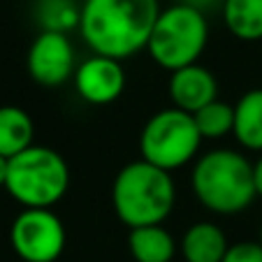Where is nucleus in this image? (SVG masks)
<instances>
[{"label":"nucleus","mask_w":262,"mask_h":262,"mask_svg":"<svg viewBox=\"0 0 262 262\" xmlns=\"http://www.w3.org/2000/svg\"><path fill=\"white\" fill-rule=\"evenodd\" d=\"M158 14V0H84L79 33L95 56L123 63L148 47Z\"/></svg>","instance_id":"f257e3e1"},{"label":"nucleus","mask_w":262,"mask_h":262,"mask_svg":"<svg viewBox=\"0 0 262 262\" xmlns=\"http://www.w3.org/2000/svg\"><path fill=\"white\" fill-rule=\"evenodd\" d=\"M177 202V188L169 172L135 160L119 169L112 186V204L128 230L144 225H163Z\"/></svg>","instance_id":"f03ea898"},{"label":"nucleus","mask_w":262,"mask_h":262,"mask_svg":"<svg viewBox=\"0 0 262 262\" xmlns=\"http://www.w3.org/2000/svg\"><path fill=\"white\" fill-rule=\"evenodd\" d=\"M190 183L200 204L223 216L244 211L257 198L253 163L234 148H213L200 156Z\"/></svg>","instance_id":"7ed1b4c3"},{"label":"nucleus","mask_w":262,"mask_h":262,"mask_svg":"<svg viewBox=\"0 0 262 262\" xmlns=\"http://www.w3.org/2000/svg\"><path fill=\"white\" fill-rule=\"evenodd\" d=\"M70 186L65 158L49 146L33 144L10 160L5 188L24 209H51Z\"/></svg>","instance_id":"20e7f679"},{"label":"nucleus","mask_w":262,"mask_h":262,"mask_svg":"<svg viewBox=\"0 0 262 262\" xmlns=\"http://www.w3.org/2000/svg\"><path fill=\"white\" fill-rule=\"evenodd\" d=\"M209 42V21L204 12L183 3L160 10L148 37V56L169 74L195 65Z\"/></svg>","instance_id":"39448f33"},{"label":"nucleus","mask_w":262,"mask_h":262,"mask_svg":"<svg viewBox=\"0 0 262 262\" xmlns=\"http://www.w3.org/2000/svg\"><path fill=\"white\" fill-rule=\"evenodd\" d=\"M202 142L193 114L169 107L156 112L144 123L139 135V154L142 160L172 174L198 156Z\"/></svg>","instance_id":"423d86ee"},{"label":"nucleus","mask_w":262,"mask_h":262,"mask_svg":"<svg viewBox=\"0 0 262 262\" xmlns=\"http://www.w3.org/2000/svg\"><path fill=\"white\" fill-rule=\"evenodd\" d=\"M65 225L51 209H24L14 218L10 242L24 262H56L65 251Z\"/></svg>","instance_id":"0eeeda50"},{"label":"nucleus","mask_w":262,"mask_h":262,"mask_svg":"<svg viewBox=\"0 0 262 262\" xmlns=\"http://www.w3.org/2000/svg\"><path fill=\"white\" fill-rule=\"evenodd\" d=\"M28 74L42 86H63L77 72V56L70 35L42 30L28 49Z\"/></svg>","instance_id":"6e6552de"},{"label":"nucleus","mask_w":262,"mask_h":262,"mask_svg":"<svg viewBox=\"0 0 262 262\" xmlns=\"http://www.w3.org/2000/svg\"><path fill=\"white\" fill-rule=\"evenodd\" d=\"M74 89L81 100L89 104L102 107L112 104L123 95L125 91V72L121 60L107 58V56H91L81 60L74 72Z\"/></svg>","instance_id":"1a4fd4ad"},{"label":"nucleus","mask_w":262,"mask_h":262,"mask_svg":"<svg viewBox=\"0 0 262 262\" xmlns=\"http://www.w3.org/2000/svg\"><path fill=\"white\" fill-rule=\"evenodd\" d=\"M169 98L174 107L188 114H198L202 107L218 100V84L211 70L200 63L181 68L169 74Z\"/></svg>","instance_id":"9d476101"},{"label":"nucleus","mask_w":262,"mask_h":262,"mask_svg":"<svg viewBox=\"0 0 262 262\" xmlns=\"http://www.w3.org/2000/svg\"><path fill=\"white\" fill-rule=\"evenodd\" d=\"M228 248L230 244L223 228L204 221L193 223L179 242V251L186 262H223Z\"/></svg>","instance_id":"9b49d317"},{"label":"nucleus","mask_w":262,"mask_h":262,"mask_svg":"<svg viewBox=\"0 0 262 262\" xmlns=\"http://www.w3.org/2000/svg\"><path fill=\"white\" fill-rule=\"evenodd\" d=\"M128 248L135 262H172L179 251V244L163 225H144L130 230Z\"/></svg>","instance_id":"f8f14e48"},{"label":"nucleus","mask_w":262,"mask_h":262,"mask_svg":"<svg viewBox=\"0 0 262 262\" xmlns=\"http://www.w3.org/2000/svg\"><path fill=\"white\" fill-rule=\"evenodd\" d=\"M35 125L28 112L14 104L0 107V156L12 160L33 146Z\"/></svg>","instance_id":"ddd939ff"},{"label":"nucleus","mask_w":262,"mask_h":262,"mask_svg":"<svg viewBox=\"0 0 262 262\" xmlns=\"http://www.w3.org/2000/svg\"><path fill=\"white\" fill-rule=\"evenodd\" d=\"M232 135L244 148L262 154V89L248 91L237 100Z\"/></svg>","instance_id":"4468645a"},{"label":"nucleus","mask_w":262,"mask_h":262,"mask_svg":"<svg viewBox=\"0 0 262 262\" xmlns=\"http://www.w3.org/2000/svg\"><path fill=\"white\" fill-rule=\"evenodd\" d=\"M223 21L237 40H262V0H223Z\"/></svg>","instance_id":"2eb2a0df"},{"label":"nucleus","mask_w":262,"mask_h":262,"mask_svg":"<svg viewBox=\"0 0 262 262\" xmlns=\"http://www.w3.org/2000/svg\"><path fill=\"white\" fill-rule=\"evenodd\" d=\"M37 19L42 30L68 35L72 28H79L81 5L74 0H37Z\"/></svg>","instance_id":"dca6fc26"},{"label":"nucleus","mask_w":262,"mask_h":262,"mask_svg":"<svg viewBox=\"0 0 262 262\" xmlns=\"http://www.w3.org/2000/svg\"><path fill=\"white\" fill-rule=\"evenodd\" d=\"M193 119L202 139H223L234 130V104L213 100L211 104L200 109L198 114H193Z\"/></svg>","instance_id":"f3484780"},{"label":"nucleus","mask_w":262,"mask_h":262,"mask_svg":"<svg viewBox=\"0 0 262 262\" xmlns=\"http://www.w3.org/2000/svg\"><path fill=\"white\" fill-rule=\"evenodd\" d=\"M223 262H262V244L260 242L230 244Z\"/></svg>","instance_id":"a211bd4d"},{"label":"nucleus","mask_w":262,"mask_h":262,"mask_svg":"<svg viewBox=\"0 0 262 262\" xmlns=\"http://www.w3.org/2000/svg\"><path fill=\"white\" fill-rule=\"evenodd\" d=\"M179 3H183V5H188V7H195V10H200V12L211 10V7L218 5V3L223 5V0H179Z\"/></svg>","instance_id":"6ab92c4d"},{"label":"nucleus","mask_w":262,"mask_h":262,"mask_svg":"<svg viewBox=\"0 0 262 262\" xmlns=\"http://www.w3.org/2000/svg\"><path fill=\"white\" fill-rule=\"evenodd\" d=\"M253 181H255V193L262 198V154H260V158L253 163Z\"/></svg>","instance_id":"aec40b11"},{"label":"nucleus","mask_w":262,"mask_h":262,"mask_svg":"<svg viewBox=\"0 0 262 262\" xmlns=\"http://www.w3.org/2000/svg\"><path fill=\"white\" fill-rule=\"evenodd\" d=\"M7 169H10V160L0 156V188H5L7 183Z\"/></svg>","instance_id":"412c9836"},{"label":"nucleus","mask_w":262,"mask_h":262,"mask_svg":"<svg viewBox=\"0 0 262 262\" xmlns=\"http://www.w3.org/2000/svg\"><path fill=\"white\" fill-rule=\"evenodd\" d=\"M257 242H260V244H262V228H260V239H257Z\"/></svg>","instance_id":"4be33fe9"}]
</instances>
